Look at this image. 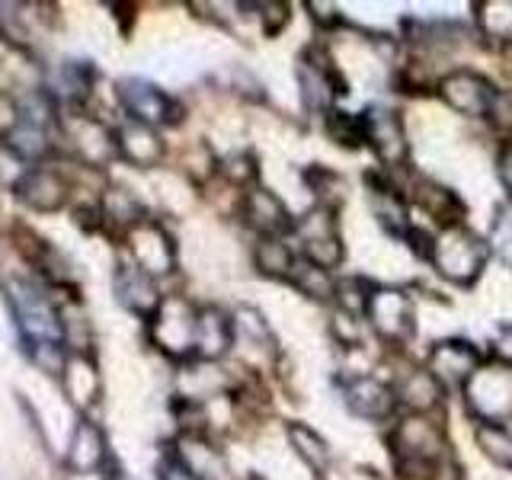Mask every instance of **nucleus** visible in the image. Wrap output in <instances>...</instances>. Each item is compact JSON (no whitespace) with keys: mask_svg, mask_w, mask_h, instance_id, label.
I'll list each match as a JSON object with an SVG mask.
<instances>
[{"mask_svg":"<svg viewBox=\"0 0 512 480\" xmlns=\"http://www.w3.org/2000/svg\"><path fill=\"white\" fill-rule=\"evenodd\" d=\"M365 324L372 327L384 343L407 346L416 333L413 298L404 288L372 285V295H368V304H365Z\"/></svg>","mask_w":512,"mask_h":480,"instance_id":"obj_7","label":"nucleus"},{"mask_svg":"<svg viewBox=\"0 0 512 480\" xmlns=\"http://www.w3.org/2000/svg\"><path fill=\"white\" fill-rule=\"evenodd\" d=\"M340 394H343V404L352 416L368 423H384L391 420L394 410H397V388L384 384L372 375H349L340 381Z\"/></svg>","mask_w":512,"mask_h":480,"instance_id":"obj_14","label":"nucleus"},{"mask_svg":"<svg viewBox=\"0 0 512 480\" xmlns=\"http://www.w3.org/2000/svg\"><path fill=\"white\" fill-rule=\"evenodd\" d=\"M0 144L20 157L23 164H36V167H39V160H45V154L52 151L48 132H42L36 125H26V122H13Z\"/></svg>","mask_w":512,"mask_h":480,"instance_id":"obj_29","label":"nucleus"},{"mask_svg":"<svg viewBox=\"0 0 512 480\" xmlns=\"http://www.w3.org/2000/svg\"><path fill=\"white\" fill-rule=\"evenodd\" d=\"M253 263L263 276L288 282L298 266V256L285 244V237H260L256 240V250H253Z\"/></svg>","mask_w":512,"mask_h":480,"instance_id":"obj_28","label":"nucleus"},{"mask_svg":"<svg viewBox=\"0 0 512 480\" xmlns=\"http://www.w3.org/2000/svg\"><path fill=\"white\" fill-rule=\"evenodd\" d=\"M240 218L260 237H285L295 228V218L288 212V205L266 186H250L244 192V199H240Z\"/></svg>","mask_w":512,"mask_h":480,"instance_id":"obj_18","label":"nucleus"},{"mask_svg":"<svg viewBox=\"0 0 512 480\" xmlns=\"http://www.w3.org/2000/svg\"><path fill=\"white\" fill-rule=\"evenodd\" d=\"M16 199L23 205H29L32 212H61L64 205L71 199V183L68 176H64L58 167H48V164H39V167H29L20 183H16Z\"/></svg>","mask_w":512,"mask_h":480,"instance_id":"obj_16","label":"nucleus"},{"mask_svg":"<svg viewBox=\"0 0 512 480\" xmlns=\"http://www.w3.org/2000/svg\"><path fill=\"white\" fill-rule=\"evenodd\" d=\"M4 298L20 333L23 352L42 372L61 378L68 365V343H64V317L55 301V288H48L36 276H4Z\"/></svg>","mask_w":512,"mask_h":480,"instance_id":"obj_1","label":"nucleus"},{"mask_svg":"<svg viewBox=\"0 0 512 480\" xmlns=\"http://www.w3.org/2000/svg\"><path fill=\"white\" fill-rule=\"evenodd\" d=\"M308 10H311V20H314L317 26H324V29L343 23V20H340V13H333V10H336L333 4H308Z\"/></svg>","mask_w":512,"mask_h":480,"instance_id":"obj_43","label":"nucleus"},{"mask_svg":"<svg viewBox=\"0 0 512 480\" xmlns=\"http://www.w3.org/2000/svg\"><path fill=\"white\" fill-rule=\"evenodd\" d=\"M196 327H199V308L183 295H167L157 314L148 320L151 343L176 362L196 359Z\"/></svg>","mask_w":512,"mask_h":480,"instance_id":"obj_4","label":"nucleus"},{"mask_svg":"<svg viewBox=\"0 0 512 480\" xmlns=\"http://www.w3.org/2000/svg\"><path fill=\"white\" fill-rule=\"evenodd\" d=\"M477 23L490 39L512 42V0H484L477 4Z\"/></svg>","mask_w":512,"mask_h":480,"instance_id":"obj_33","label":"nucleus"},{"mask_svg":"<svg viewBox=\"0 0 512 480\" xmlns=\"http://www.w3.org/2000/svg\"><path fill=\"white\" fill-rule=\"evenodd\" d=\"M439 93L455 112H461V116H474V119H487L496 96H500V90L493 87L490 77H484L480 71H471V68L448 71L439 80Z\"/></svg>","mask_w":512,"mask_h":480,"instance_id":"obj_11","label":"nucleus"},{"mask_svg":"<svg viewBox=\"0 0 512 480\" xmlns=\"http://www.w3.org/2000/svg\"><path fill=\"white\" fill-rule=\"evenodd\" d=\"M119 103L128 112V119L141 125H180L183 122V103L173 100L167 90H160L157 84L144 77H125L116 84Z\"/></svg>","mask_w":512,"mask_h":480,"instance_id":"obj_8","label":"nucleus"},{"mask_svg":"<svg viewBox=\"0 0 512 480\" xmlns=\"http://www.w3.org/2000/svg\"><path fill=\"white\" fill-rule=\"evenodd\" d=\"M442 397H445V388L426 372V368H413V372L400 381V388H397V400L404 407H410L416 416L436 413L439 404H442Z\"/></svg>","mask_w":512,"mask_h":480,"instance_id":"obj_26","label":"nucleus"},{"mask_svg":"<svg viewBox=\"0 0 512 480\" xmlns=\"http://www.w3.org/2000/svg\"><path fill=\"white\" fill-rule=\"evenodd\" d=\"M496 173H500V183L506 186L512 202V141H503L500 151H496Z\"/></svg>","mask_w":512,"mask_h":480,"instance_id":"obj_42","label":"nucleus"},{"mask_svg":"<svg viewBox=\"0 0 512 480\" xmlns=\"http://www.w3.org/2000/svg\"><path fill=\"white\" fill-rule=\"evenodd\" d=\"M292 282L301 295H308V298H317V301H330L336 298V279L330 276L327 269H320L308 260H298L295 272H292Z\"/></svg>","mask_w":512,"mask_h":480,"instance_id":"obj_32","label":"nucleus"},{"mask_svg":"<svg viewBox=\"0 0 512 480\" xmlns=\"http://www.w3.org/2000/svg\"><path fill=\"white\" fill-rule=\"evenodd\" d=\"M362 122H365V144L375 151V157L384 167L407 164L410 144H407V132H404V119H400L397 109L372 106L362 112Z\"/></svg>","mask_w":512,"mask_h":480,"instance_id":"obj_13","label":"nucleus"},{"mask_svg":"<svg viewBox=\"0 0 512 480\" xmlns=\"http://www.w3.org/2000/svg\"><path fill=\"white\" fill-rule=\"evenodd\" d=\"M490 247L480 240L471 228L455 224V228H442L432 237V266L442 279L455 285H474L480 272L487 266Z\"/></svg>","mask_w":512,"mask_h":480,"instance_id":"obj_3","label":"nucleus"},{"mask_svg":"<svg viewBox=\"0 0 512 480\" xmlns=\"http://www.w3.org/2000/svg\"><path fill=\"white\" fill-rule=\"evenodd\" d=\"M157 474H160V480H199L196 474H192V471L186 468V464H183L180 458H176L173 448H167L164 458H160Z\"/></svg>","mask_w":512,"mask_h":480,"instance_id":"obj_40","label":"nucleus"},{"mask_svg":"<svg viewBox=\"0 0 512 480\" xmlns=\"http://www.w3.org/2000/svg\"><path fill=\"white\" fill-rule=\"evenodd\" d=\"M298 87L304 106L311 112H327V116L333 112V103L346 93L340 71L333 68V61L320 48H308L298 61Z\"/></svg>","mask_w":512,"mask_h":480,"instance_id":"obj_10","label":"nucleus"},{"mask_svg":"<svg viewBox=\"0 0 512 480\" xmlns=\"http://www.w3.org/2000/svg\"><path fill=\"white\" fill-rule=\"evenodd\" d=\"M327 132L336 144H343V148H362L365 144V122L362 116H352V112L333 109L327 116Z\"/></svg>","mask_w":512,"mask_h":480,"instance_id":"obj_36","label":"nucleus"},{"mask_svg":"<svg viewBox=\"0 0 512 480\" xmlns=\"http://www.w3.org/2000/svg\"><path fill=\"white\" fill-rule=\"evenodd\" d=\"M500 132H512V93L500 90V96H496V103L490 109V116H487Z\"/></svg>","mask_w":512,"mask_h":480,"instance_id":"obj_41","label":"nucleus"},{"mask_svg":"<svg viewBox=\"0 0 512 480\" xmlns=\"http://www.w3.org/2000/svg\"><path fill=\"white\" fill-rule=\"evenodd\" d=\"M256 10H260L266 36H279V32L292 23V7L288 4H256Z\"/></svg>","mask_w":512,"mask_h":480,"instance_id":"obj_39","label":"nucleus"},{"mask_svg":"<svg viewBox=\"0 0 512 480\" xmlns=\"http://www.w3.org/2000/svg\"><path fill=\"white\" fill-rule=\"evenodd\" d=\"M480 365H484L480 349L471 340H461V336L432 343L426 356V372L436 378L442 388H464V384L477 375Z\"/></svg>","mask_w":512,"mask_h":480,"instance_id":"obj_12","label":"nucleus"},{"mask_svg":"<svg viewBox=\"0 0 512 480\" xmlns=\"http://www.w3.org/2000/svg\"><path fill=\"white\" fill-rule=\"evenodd\" d=\"M474 439L496 468L512 471V432L503 423H477Z\"/></svg>","mask_w":512,"mask_h":480,"instance_id":"obj_31","label":"nucleus"},{"mask_svg":"<svg viewBox=\"0 0 512 480\" xmlns=\"http://www.w3.org/2000/svg\"><path fill=\"white\" fill-rule=\"evenodd\" d=\"M116 154L122 160H128L132 167L148 170L164 160L167 148H164V138L157 135V128L128 119L116 128Z\"/></svg>","mask_w":512,"mask_h":480,"instance_id":"obj_23","label":"nucleus"},{"mask_svg":"<svg viewBox=\"0 0 512 480\" xmlns=\"http://www.w3.org/2000/svg\"><path fill=\"white\" fill-rule=\"evenodd\" d=\"M61 132L71 138L77 157L87 160L90 167H100L103 160L116 154V128L103 125L100 119L87 116V112L61 119Z\"/></svg>","mask_w":512,"mask_h":480,"instance_id":"obj_20","label":"nucleus"},{"mask_svg":"<svg viewBox=\"0 0 512 480\" xmlns=\"http://www.w3.org/2000/svg\"><path fill=\"white\" fill-rule=\"evenodd\" d=\"M464 404L477 423H506L512 416V362L480 365L477 375L464 384Z\"/></svg>","mask_w":512,"mask_h":480,"instance_id":"obj_5","label":"nucleus"},{"mask_svg":"<svg viewBox=\"0 0 512 480\" xmlns=\"http://www.w3.org/2000/svg\"><path fill=\"white\" fill-rule=\"evenodd\" d=\"M112 288H116V298L125 311L138 314L141 320H151L157 308L164 304L157 279L148 276L144 269H138L132 260H119L116 263V276H112Z\"/></svg>","mask_w":512,"mask_h":480,"instance_id":"obj_19","label":"nucleus"},{"mask_svg":"<svg viewBox=\"0 0 512 480\" xmlns=\"http://www.w3.org/2000/svg\"><path fill=\"white\" fill-rule=\"evenodd\" d=\"M285 439H288V445H292V452L308 464L314 474H324L330 468V458H333L330 445L308 423H301V420L285 423Z\"/></svg>","mask_w":512,"mask_h":480,"instance_id":"obj_27","label":"nucleus"},{"mask_svg":"<svg viewBox=\"0 0 512 480\" xmlns=\"http://www.w3.org/2000/svg\"><path fill=\"white\" fill-rule=\"evenodd\" d=\"M247 480H263V477H247Z\"/></svg>","mask_w":512,"mask_h":480,"instance_id":"obj_44","label":"nucleus"},{"mask_svg":"<svg viewBox=\"0 0 512 480\" xmlns=\"http://www.w3.org/2000/svg\"><path fill=\"white\" fill-rule=\"evenodd\" d=\"M234 346V314L221 311L218 304L199 308L196 327V362H218Z\"/></svg>","mask_w":512,"mask_h":480,"instance_id":"obj_22","label":"nucleus"},{"mask_svg":"<svg viewBox=\"0 0 512 480\" xmlns=\"http://www.w3.org/2000/svg\"><path fill=\"white\" fill-rule=\"evenodd\" d=\"M61 388L80 410L87 413L103 394L100 372H96L93 356H80V352L77 356H68V365H64V372H61Z\"/></svg>","mask_w":512,"mask_h":480,"instance_id":"obj_25","label":"nucleus"},{"mask_svg":"<svg viewBox=\"0 0 512 480\" xmlns=\"http://www.w3.org/2000/svg\"><path fill=\"white\" fill-rule=\"evenodd\" d=\"M64 87L71 90L77 106L84 103L90 96V87H93V64L90 61H68L64 64Z\"/></svg>","mask_w":512,"mask_h":480,"instance_id":"obj_38","label":"nucleus"},{"mask_svg":"<svg viewBox=\"0 0 512 480\" xmlns=\"http://www.w3.org/2000/svg\"><path fill=\"white\" fill-rule=\"evenodd\" d=\"M100 215L103 221H112V224H122V228L128 231L132 224H138L141 218H148L144 215V208L138 205V199L132 196L128 189H119V186H112L103 192V199H100Z\"/></svg>","mask_w":512,"mask_h":480,"instance_id":"obj_30","label":"nucleus"},{"mask_svg":"<svg viewBox=\"0 0 512 480\" xmlns=\"http://www.w3.org/2000/svg\"><path fill=\"white\" fill-rule=\"evenodd\" d=\"M0 39L7 45L32 52V32L26 26V4H0Z\"/></svg>","mask_w":512,"mask_h":480,"instance_id":"obj_35","label":"nucleus"},{"mask_svg":"<svg viewBox=\"0 0 512 480\" xmlns=\"http://www.w3.org/2000/svg\"><path fill=\"white\" fill-rule=\"evenodd\" d=\"M365 199H368V212L381 224L384 231L397 240H407V234L413 231L410 224V208L404 202V196L391 186V180L378 170H368L365 176Z\"/></svg>","mask_w":512,"mask_h":480,"instance_id":"obj_15","label":"nucleus"},{"mask_svg":"<svg viewBox=\"0 0 512 480\" xmlns=\"http://www.w3.org/2000/svg\"><path fill=\"white\" fill-rule=\"evenodd\" d=\"M391 455L397 471L416 480H436L445 468V439L436 420L429 416H407L391 429Z\"/></svg>","mask_w":512,"mask_h":480,"instance_id":"obj_2","label":"nucleus"},{"mask_svg":"<svg viewBox=\"0 0 512 480\" xmlns=\"http://www.w3.org/2000/svg\"><path fill=\"white\" fill-rule=\"evenodd\" d=\"M292 237L301 247V260H308L320 269H336L343 263V237L340 221H336V208L314 205L301 218H295Z\"/></svg>","mask_w":512,"mask_h":480,"instance_id":"obj_6","label":"nucleus"},{"mask_svg":"<svg viewBox=\"0 0 512 480\" xmlns=\"http://www.w3.org/2000/svg\"><path fill=\"white\" fill-rule=\"evenodd\" d=\"M487 247L496 260L512 269V202H500L493 208Z\"/></svg>","mask_w":512,"mask_h":480,"instance_id":"obj_34","label":"nucleus"},{"mask_svg":"<svg viewBox=\"0 0 512 480\" xmlns=\"http://www.w3.org/2000/svg\"><path fill=\"white\" fill-rule=\"evenodd\" d=\"M308 186L314 189L317 205L336 208V205L343 202V180H340V173L330 170V167L314 164V167L308 170Z\"/></svg>","mask_w":512,"mask_h":480,"instance_id":"obj_37","label":"nucleus"},{"mask_svg":"<svg viewBox=\"0 0 512 480\" xmlns=\"http://www.w3.org/2000/svg\"><path fill=\"white\" fill-rule=\"evenodd\" d=\"M125 250H128V260L154 279L170 276V272L176 269L173 237L164 224L154 221V218H141L138 224H132V228L125 231Z\"/></svg>","mask_w":512,"mask_h":480,"instance_id":"obj_9","label":"nucleus"},{"mask_svg":"<svg viewBox=\"0 0 512 480\" xmlns=\"http://www.w3.org/2000/svg\"><path fill=\"white\" fill-rule=\"evenodd\" d=\"M173 452L199 480H228L231 477L221 448L199 429H186L183 436L173 442Z\"/></svg>","mask_w":512,"mask_h":480,"instance_id":"obj_21","label":"nucleus"},{"mask_svg":"<svg viewBox=\"0 0 512 480\" xmlns=\"http://www.w3.org/2000/svg\"><path fill=\"white\" fill-rule=\"evenodd\" d=\"M413 199L423 212L439 224V228H455V224H464V202L455 196L452 189L429 180V176H420L413 183Z\"/></svg>","mask_w":512,"mask_h":480,"instance_id":"obj_24","label":"nucleus"},{"mask_svg":"<svg viewBox=\"0 0 512 480\" xmlns=\"http://www.w3.org/2000/svg\"><path fill=\"white\" fill-rule=\"evenodd\" d=\"M68 464L71 477H103L109 468V442H106V432L103 426L90 420L84 413L74 426V436H71V448H68Z\"/></svg>","mask_w":512,"mask_h":480,"instance_id":"obj_17","label":"nucleus"}]
</instances>
